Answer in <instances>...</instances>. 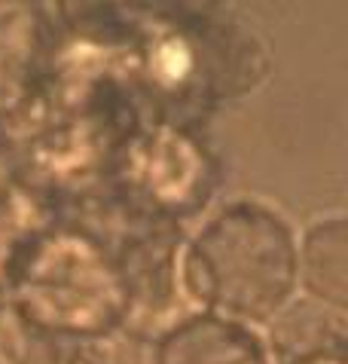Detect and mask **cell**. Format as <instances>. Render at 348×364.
I'll use <instances>...</instances> for the list:
<instances>
[{"label":"cell","instance_id":"1","mask_svg":"<svg viewBox=\"0 0 348 364\" xmlns=\"http://www.w3.org/2000/svg\"><path fill=\"white\" fill-rule=\"evenodd\" d=\"M122 68L150 123L199 129L211 110L254 95L269 77L266 43L214 6L144 9Z\"/></svg>","mask_w":348,"mask_h":364},{"label":"cell","instance_id":"7","mask_svg":"<svg viewBox=\"0 0 348 364\" xmlns=\"http://www.w3.org/2000/svg\"><path fill=\"white\" fill-rule=\"evenodd\" d=\"M263 340L272 364H290L318 352H339L348 349V312L309 297H293L266 325Z\"/></svg>","mask_w":348,"mask_h":364},{"label":"cell","instance_id":"6","mask_svg":"<svg viewBox=\"0 0 348 364\" xmlns=\"http://www.w3.org/2000/svg\"><path fill=\"white\" fill-rule=\"evenodd\" d=\"M296 282L303 297L348 312V220L327 215L296 239Z\"/></svg>","mask_w":348,"mask_h":364},{"label":"cell","instance_id":"4","mask_svg":"<svg viewBox=\"0 0 348 364\" xmlns=\"http://www.w3.org/2000/svg\"><path fill=\"white\" fill-rule=\"evenodd\" d=\"M220 163L196 129L147 123L122 147L107 178V193L126 211L183 227L211 205Z\"/></svg>","mask_w":348,"mask_h":364},{"label":"cell","instance_id":"2","mask_svg":"<svg viewBox=\"0 0 348 364\" xmlns=\"http://www.w3.org/2000/svg\"><path fill=\"white\" fill-rule=\"evenodd\" d=\"M296 230L263 199H232L202 220L180 248V291L196 309L269 325L300 291Z\"/></svg>","mask_w":348,"mask_h":364},{"label":"cell","instance_id":"5","mask_svg":"<svg viewBox=\"0 0 348 364\" xmlns=\"http://www.w3.org/2000/svg\"><path fill=\"white\" fill-rule=\"evenodd\" d=\"M150 364H272L263 331L192 309L150 340Z\"/></svg>","mask_w":348,"mask_h":364},{"label":"cell","instance_id":"3","mask_svg":"<svg viewBox=\"0 0 348 364\" xmlns=\"http://www.w3.org/2000/svg\"><path fill=\"white\" fill-rule=\"evenodd\" d=\"M4 291L22 328L37 337L110 340L129 318L110 248L61 215L13 260Z\"/></svg>","mask_w":348,"mask_h":364},{"label":"cell","instance_id":"9","mask_svg":"<svg viewBox=\"0 0 348 364\" xmlns=\"http://www.w3.org/2000/svg\"><path fill=\"white\" fill-rule=\"evenodd\" d=\"M290 364H348V349L318 352V355H309V358H300V361H290Z\"/></svg>","mask_w":348,"mask_h":364},{"label":"cell","instance_id":"8","mask_svg":"<svg viewBox=\"0 0 348 364\" xmlns=\"http://www.w3.org/2000/svg\"><path fill=\"white\" fill-rule=\"evenodd\" d=\"M16 364H122L110 340H65L28 333Z\"/></svg>","mask_w":348,"mask_h":364}]
</instances>
